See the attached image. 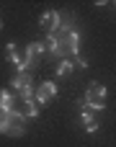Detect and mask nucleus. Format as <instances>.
<instances>
[{"label":"nucleus","instance_id":"obj_1","mask_svg":"<svg viewBox=\"0 0 116 147\" xmlns=\"http://www.w3.org/2000/svg\"><path fill=\"white\" fill-rule=\"evenodd\" d=\"M54 39H57L54 57H59V59L78 57V52H80V34L78 31H72V34H54Z\"/></svg>","mask_w":116,"mask_h":147},{"label":"nucleus","instance_id":"obj_2","mask_svg":"<svg viewBox=\"0 0 116 147\" xmlns=\"http://www.w3.org/2000/svg\"><path fill=\"white\" fill-rule=\"evenodd\" d=\"M106 88L101 85V83H90L88 85V90H85V109H90V111H103L106 109Z\"/></svg>","mask_w":116,"mask_h":147},{"label":"nucleus","instance_id":"obj_3","mask_svg":"<svg viewBox=\"0 0 116 147\" xmlns=\"http://www.w3.org/2000/svg\"><path fill=\"white\" fill-rule=\"evenodd\" d=\"M39 26L47 31V36H54L59 31V10H44L39 16Z\"/></svg>","mask_w":116,"mask_h":147},{"label":"nucleus","instance_id":"obj_4","mask_svg":"<svg viewBox=\"0 0 116 147\" xmlns=\"http://www.w3.org/2000/svg\"><path fill=\"white\" fill-rule=\"evenodd\" d=\"M10 114H18L21 119H34V116L39 114V103H36L34 98H28V101L16 98V103H13V111H10Z\"/></svg>","mask_w":116,"mask_h":147},{"label":"nucleus","instance_id":"obj_5","mask_svg":"<svg viewBox=\"0 0 116 147\" xmlns=\"http://www.w3.org/2000/svg\"><path fill=\"white\" fill-rule=\"evenodd\" d=\"M57 96V85L52 83V80H47V83H41L36 90H34V101L39 103V106H44V103H49L52 98Z\"/></svg>","mask_w":116,"mask_h":147},{"label":"nucleus","instance_id":"obj_6","mask_svg":"<svg viewBox=\"0 0 116 147\" xmlns=\"http://www.w3.org/2000/svg\"><path fill=\"white\" fill-rule=\"evenodd\" d=\"M23 132H26L23 119H21L18 114H8V124H5V132H3V134H8V137H21Z\"/></svg>","mask_w":116,"mask_h":147},{"label":"nucleus","instance_id":"obj_7","mask_svg":"<svg viewBox=\"0 0 116 147\" xmlns=\"http://www.w3.org/2000/svg\"><path fill=\"white\" fill-rule=\"evenodd\" d=\"M72 31H78V18H75V13L62 10L59 13V31L57 34H72Z\"/></svg>","mask_w":116,"mask_h":147},{"label":"nucleus","instance_id":"obj_8","mask_svg":"<svg viewBox=\"0 0 116 147\" xmlns=\"http://www.w3.org/2000/svg\"><path fill=\"white\" fill-rule=\"evenodd\" d=\"M31 85H34L31 72H16L13 80H10V90H23V88H31Z\"/></svg>","mask_w":116,"mask_h":147},{"label":"nucleus","instance_id":"obj_9","mask_svg":"<svg viewBox=\"0 0 116 147\" xmlns=\"http://www.w3.org/2000/svg\"><path fill=\"white\" fill-rule=\"evenodd\" d=\"M41 54H44V47H41V41H31V44L26 47V54H23V57H26L28 62H34V65H36Z\"/></svg>","mask_w":116,"mask_h":147},{"label":"nucleus","instance_id":"obj_10","mask_svg":"<svg viewBox=\"0 0 116 147\" xmlns=\"http://www.w3.org/2000/svg\"><path fill=\"white\" fill-rule=\"evenodd\" d=\"M13 103H16L13 90H0V111L10 114V111H13Z\"/></svg>","mask_w":116,"mask_h":147},{"label":"nucleus","instance_id":"obj_11","mask_svg":"<svg viewBox=\"0 0 116 147\" xmlns=\"http://www.w3.org/2000/svg\"><path fill=\"white\" fill-rule=\"evenodd\" d=\"M72 67H75L72 59H59V65H57V75H59V78H62V75H70Z\"/></svg>","mask_w":116,"mask_h":147},{"label":"nucleus","instance_id":"obj_12","mask_svg":"<svg viewBox=\"0 0 116 147\" xmlns=\"http://www.w3.org/2000/svg\"><path fill=\"white\" fill-rule=\"evenodd\" d=\"M41 47H44V52L54 54V52H57V39H54V36H44V39H41Z\"/></svg>","mask_w":116,"mask_h":147},{"label":"nucleus","instance_id":"obj_13","mask_svg":"<svg viewBox=\"0 0 116 147\" xmlns=\"http://www.w3.org/2000/svg\"><path fill=\"white\" fill-rule=\"evenodd\" d=\"M5 52H8V62H13V65H16V62L21 59V54H18V49H16V44H13V41L5 47Z\"/></svg>","mask_w":116,"mask_h":147},{"label":"nucleus","instance_id":"obj_14","mask_svg":"<svg viewBox=\"0 0 116 147\" xmlns=\"http://www.w3.org/2000/svg\"><path fill=\"white\" fill-rule=\"evenodd\" d=\"M80 119H83V124H90V121H96V116H93V111L90 109H80Z\"/></svg>","mask_w":116,"mask_h":147},{"label":"nucleus","instance_id":"obj_15","mask_svg":"<svg viewBox=\"0 0 116 147\" xmlns=\"http://www.w3.org/2000/svg\"><path fill=\"white\" fill-rule=\"evenodd\" d=\"M72 65H78V67H83V70H85V67H88V59H83V57L78 54V57H72Z\"/></svg>","mask_w":116,"mask_h":147},{"label":"nucleus","instance_id":"obj_16","mask_svg":"<svg viewBox=\"0 0 116 147\" xmlns=\"http://www.w3.org/2000/svg\"><path fill=\"white\" fill-rule=\"evenodd\" d=\"M5 124H8V114H5V111H0V134L5 132Z\"/></svg>","mask_w":116,"mask_h":147},{"label":"nucleus","instance_id":"obj_17","mask_svg":"<svg viewBox=\"0 0 116 147\" xmlns=\"http://www.w3.org/2000/svg\"><path fill=\"white\" fill-rule=\"evenodd\" d=\"M85 129H88V132H96V129H98V121H90V124H85Z\"/></svg>","mask_w":116,"mask_h":147},{"label":"nucleus","instance_id":"obj_18","mask_svg":"<svg viewBox=\"0 0 116 147\" xmlns=\"http://www.w3.org/2000/svg\"><path fill=\"white\" fill-rule=\"evenodd\" d=\"M0 28H3V21H0Z\"/></svg>","mask_w":116,"mask_h":147},{"label":"nucleus","instance_id":"obj_19","mask_svg":"<svg viewBox=\"0 0 116 147\" xmlns=\"http://www.w3.org/2000/svg\"><path fill=\"white\" fill-rule=\"evenodd\" d=\"M114 5H116V3H114Z\"/></svg>","mask_w":116,"mask_h":147}]
</instances>
